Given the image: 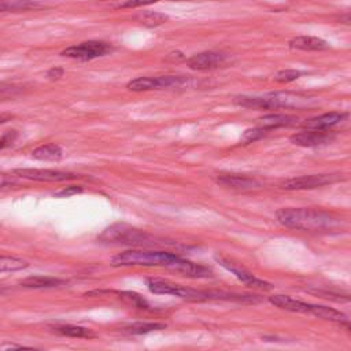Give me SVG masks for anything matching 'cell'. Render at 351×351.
Returning <instances> with one entry per match:
<instances>
[{
    "label": "cell",
    "instance_id": "obj_31",
    "mask_svg": "<svg viewBox=\"0 0 351 351\" xmlns=\"http://www.w3.org/2000/svg\"><path fill=\"white\" fill-rule=\"evenodd\" d=\"M63 73H64V70L62 67H52L47 71V77L49 80H59L63 75Z\"/></svg>",
    "mask_w": 351,
    "mask_h": 351
},
{
    "label": "cell",
    "instance_id": "obj_9",
    "mask_svg": "<svg viewBox=\"0 0 351 351\" xmlns=\"http://www.w3.org/2000/svg\"><path fill=\"white\" fill-rule=\"evenodd\" d=\"M229 60V55L223 52L206 51L200 53H195L186 60V64L192 70H213L226 64Z\"/></svg>",
    "mask_w": 351,
    "mask_h": 351
},
{
    "label": "cell",
    "instance_id": "obj_13",
    "mask_svg": "<svg viewBox=\"0 0 351 351\" xmlns=\"http://www.w3.org/2000/svg\"><path fill=\"white\" fill-rule=\"evenodd\" d=\"M347 117V112L340 111H332L326 114H321L318 117H313L310 119H306L302 126L306 129H317V130H328L329 128L340 123Z\"/></svg>",
    "mask_w": 351,
    "mask_h": 351
},
{
    "label": "cell",
    "instance_id": "obj_7",
    "mask_svg": "<svg viewBox=\"0 0 351 351\" xmlns=\"http://www.w3.org/2000/svg\"><path fill=\"white\" fill-rule=\"evenodd\" d=\"M341 177L339 174H310V176H300L285 180L280 184L281 189L285 191H300V189H313L324 185L333 184L339 181Z\"/></svg>",
    "mask_w": 351,
    "mask_h": 351
},
{
    "label": "cell",
    "instance_id": "obj_2",
    "mask_svg": "<svg viewBox=\"0 0 351 351\" xmlns=\"http://www.w3.org/2000/svg\"><path fill=\"white\" fill-rule=\"evenodd\" d=\"M99 240L106 244H121V245H134V247L173 244L171 241H166L162 237L149 234L141 229L133 228L126 223H119V222L104 229V232L99 236Z\"/></svg>",
    "mask_w": 351,
    "mask_h": 351
},
{
    "label": "cell",
    "instance_id": "obj_20",
    "mask_svg": "<svg viewBox=\"0 0 351 351\" xmlns=\"http://www.w3.org/2000/svg\"><path fill=\"white\" fill-rule=\"evenodd\" d=\"M62 155H63L62 148L58 144H53V143L40 145V147H37L36 149L32 151V156L34 159H38V160L56 162L62 158Z\"/></svg>",
    "mask_w": 351,
    "mask_h": 351
},
{
    "label": "cell",
    "instance_id": "obj_8",
    "mask_svg": "<svg viewBox=\"0 0 351 351\" xmlns=\"http://www.w3.org/2000/svg\"><path fill=\"white\" fill-rule=\"evenodd\" d=\"M14 174L21 178H26V180L51 181V182L69 181V180H75V178L81 177L78 174H73V173H67V171H59V170H51V169H32V167L15 169Z\"/></svg>",
    "mask_w": 351,
    "mask_h": 351
},
{
    "label": "cell",
    "instance_id": "obj_28",
    "mask_svg": "<svg viewBox=\"0 0 351 351\" xmlns=\"http://www.w3.org/2000/svg\"><path fill=\"white\" fill-rule=\"evenodd\" d=\"M32 5H34V4L30 0H0V11L27 8Z\"/></svg>",
    "mask_w": 351,
    "mask_h": 351
},
{
    "label": "cell",
    "instance_id": "obj_11",
    "mask_svg": "<svg viewBox=\"0 0 351 351\" xmlns=\"http://www.w3.org/2000/svg\"><path fill=\"white\" fill-rule=\"evenodd\" d=\"M335 138V134L328 130L307 129L299 133H295L289 137L291 143L299 147H318L330 143Z\"/></svg>",
    "mask_w": 351,
    "mask_h": 351
},
{
    "label": "cell",
    "instance_id": "obj_25",
    "mask_svg": "<svg viewBox=\"0 0 351 351\" xmlns=\"http://www.w3.org/2000/svg\"><path fill=\"white\" fill-rule=\"evenodd\" d=\"M269 130H270V129H267V128H265V126L247 129V130L243 133V136H241V138H240V143H243V144H250V143L258 141V140H261L263 136H266Z\"/></svg>",
    "mask_w": 351,
    "mask_h": 351
},
{
    "label": "cell",
    "instance_id": "obj_24",
    "mask_svg": "<svg viewBox=\"0 0 351 351\" xmlns=\"http://www.w3.org/2000/svg\"><path fill=\"white\" fill-rule=\"evenodd\" d=\"M137 19L144 26L155 27V26L165 23L167 21V15H165L162 12H156V11H144L137 15Z\"/></svg>",
    "mask_w": 351,
    "mask_h": 351
},
{
    "label": "cell",
    "instance_id": "obj_16",
    "mask_svg": "<svg viewBox=\"0 0 351 351\" xmlns=\"http://www.w3.org/2000/svg\"><path fill=\"white\" fill-rule=\"evenodd\" d=\"M173 270L182 273L184 276L192 277V278H206V277L211 276V270L208 267L193 263V262L182 259V258H180V261L174 265Z\"/></svg>",
    "mask_w": 351,
    "mask_h": 351
},
{
    "label": "cell",
    "instance_id": "obj_33",
    "mask_svg": "<svg viewBox=\"0 0 351 351\" xmlns=\"http://www.w3.org/2000/svg\"><path fill=\"white\" fill-rule=\"evenodd\" d=\"M7 182H8L7 177H5L3 173H0V186H1V185H5Z\"/></svg>",
    "mask_w": 351,
    "mask_h": 351
},
{
    "label": "cell",
    "instance_id": "obj_23",
    "mask_svg": "<svg viewBox=\"0 0 351 351\" xmlns=\"http://www.w3.org/2000/svg\"><path fill=\"white\" fill-rule=\"evenodd\" d=\"M29 266V262L16 256H7L0 255V273L3 271H16L26 269Z\"/></svg>",
    "mask_w": 351,
    "mask_h": 351
},
{
    "label": "cell",
    "instance_id": "obj_32",
    "mask_svg": "<svg viewBox=\"0 0 351 351\" xmlns=\"http://www.w3.org/2000/svg\"><path fill=\"white\" fill-rule=\"evenodd\" d=\"M11 118H12L11 114H8V112H1V114H0V125L8 122Z\"/></svg>",
    "mask_w": 351,
    "mask_h": 351
},
{
    "label": "cell",
    "instance_id": "obj_12",
    "mask_svg": "<svg viewBox=\"0 0 351 351\" xmlns=\"http://www.w3.org/2000/svg\"><path fill=\"white\" fill-rule=\"evenodd\" d=\"M215 182L221 186L237 191H252L262 186L256 178L241 174H221L215 177Z\"/></svg>",
    "mask_w": 351,
    "mask_h": 351
},
{
    "label": "cell",
    "instance_id": "obj_22",
    "mask_svg": "<svg viewBox=\"0 0 351 351\" xmlns=\"http://www.w3.org/2000/svg\"><path fill=\"white\" fill-rule=\"evenodd\" d=\"M166 328V324L162 322H134L123 328V332L129 335H144L152 330H162Z\"/></svg>",
    "mask_w": 351,
    "mask_h": 351
},
{
    "label": "cell",
    "instance_id": "obj_17",
    "mask_svg": "<svg viewBox=\"0 0 351 351\" xmlns=\"http://www.w3.org/2000/svg\"><path fill=\"white\" fill-rule=\"evenodd\" d=\"M310 314L318 317V318H322V319H326V321H332V322H337V324H343V325H347L350 324V319L348 317L339 311V310H335L332 307H328V306H319V304H311V308H310Z\"/></svg>",
    "mask_w": 351,
    "mask_h": 351
},
{
    "label": "cell",
    "instance_id": "obj_26",
    "mask_svg": "<svg viewBox=\"0 0 351 351\" xmlns=\"http://www.w3.org/2000/svg\"><path fill=\"white\" fill-rule=\"evenodd\" d=\"M302 74H303V71H300V70H296V69H287V70H281V71L276 73L274 77H273V80H274L276 82L288 84V82H292V81L298 80Z\"/></svg>",
    "mask_w": 351,
    "mask_h": 351
},
{
    "label": "cell",
    "instance_id": "obj_29",
    "mask_svg": "<svg viewBox=\"0 0 351 351\" xmlns=\"http://www.w3.org/2000/svg\"><path fill=\"white\" fill-rule=\"evenodd\" d=\"M82 191H84V189H82V186H80V185H70V186H66V188L60 189L59 192H56L55 196H56V197H69V196L81 193Z\"/></svg>",
    "mask_w": 351,
    "mask_h": 351
},
{
    "label": "cell",
    "instance_id": "obj_1",
    "mask_svg": "<svg viewBox=\"0 0 351 351\" xmlns=\"http://www.w3.org/2000/svg\"><path fill=\"white\" fill-rule=\"evenodd\" d=\"M276 218L282 226L303 232L332 233L339 232L341 228V221L337 217L322 210L307 207L280 208L276 213Z\"/></svg>",
    "mask_w": 351,
    "mask_h": 351
},
{
    "label": "cell",
    "instance_id": "obj_18",
    "mask_svg": "<svg viewBox=\"0 0 351 351\" xmlns=\"http://www.w3.org/2000/svg\"><path fill=\"white\" fill-rule=\"evenodd\" d=\"M64 284H67L66 280L51 276H30L21 281V285L26 288H55Z\"/></svg>",
    "mask_w": 351,
    "mask_h": 351
},
{
    "label": "cell",
    "instance_id": "obj_3",
    "mask_svg": "<svg viewBox=\"0 0 351 351\" xmlns=\"http://www.w3.org/2000/svg\"><path fill=\"white\" fill-rule=\"evenodd\" d=\"M181 256L166 251L128 250L111 258L112 266H165L173 269Z\"/></svg>",
    "mask_w": 351,
    "mask_h": 351
},
{
    "label": "cell",
    "instance_id": "obj_19",
    "mask_svg": "<svg viewBox=\"0 0 351 351\" xmlns=\"http://www.w3.org/2000/svg\"><path fill=\"white\" fill-rule=\"evenodd\" d=\"M262 126L267 129H274V128H284V126H292L298 125V117L289 115V114H267L263 115L261 119Z\"/></svg>",
    "mask_w": 351,
    "mask_h": 351
},
{
    "label": "cell",
    "instance_id": "obj_14",
    "mask_svg": "<svg viewBox=\"0 0 351 351\" xmlns=\"http://www.w3.org/2000/svg\"><path fill=\"white\" fill-rule=\"evenodd\" d=\"M269 302L278 308L293 313H310L311 308V303H306L287 295H273L269 298Z\"/></svg>",
    "mask_w": 351,
    "mask_h": 351
},
{
    "label": "cell",
    "instance_id": "obj_30",
    "mask_svg": "<svg viewBox=\"0 0 351 351\" xmlns=\"http://www.w3.org/2000/svg\"><path fill=\"white\" fill-rule=\"evenodd\" d=\"M15 136H16V133H15V132H10V133H5V134H4V136L0 138V149H3L4 147L10 145V144L14 141Z\"/></svg>",
    "mask_w": 351,
    "mask_h": 351
},
{
    "label": "cell",
    "instance_id": "obj_34",
    "mask_svg": "<svg viewBox=\"0 0 351 351\" xmlns=\"http://www.w3.org/2000/svg\"><path fill=\"white\" fill-rule=\"evenodd\" d=\"M3 292H4V289H3V288H1V287H0V295H1V293H3Z\"/></svg>",
    "mask_w": 351,
    "mask_h": 351
},
{
    "label": "cell",
    "instance_id": "obj_6",
    "mask_svg": "<svg viewBox=\"0 0 351 351\" xmlns=\"http://www.w3.org/2000/svg\"><path fill=\"white\" fill-rule=\"evenodd\" d=\"M112 47L104 41H84L75 45H70L62 51V56L78 59V60H90L99 56H104L111 52Z\"/></svg>",
    "mask_w": 351,
    "mask_h": 351
},
{
    "label": "cell",
    "instance_id": "obj_21",
    "mask_svg": "<svg viewBox=\"0 0 351 351\" xmlns=\"http://www.w3.org/2000/svg\"><path fill=\"white\" fill-rule=\"evenodd\" d=\"M53 332L63 335V336H69V337H81V339H93L96 337V333L92 332L88 328L84 326H78V325H58L52 328Z\"/></svg>",
    "mask_w": 351,
    "mask_h": 351
},
{
    "label": "cell",
    "instance_id": "obj_5",
    "mask_svg": "<svg viewBox=\"0 0 351 351\" xmlns=\"http://www.w3.org/2000/svg\"><path fill=\"white\" fill-rule=\"evenodd\" d=\"M188 82V77L185 75H160V77H138L128 82L126 88L133 92H143L151 89H162V88H173L182 86Z\"/></svg>",
    "mask_w": 351,
    "mask_h": 351
},
{
    "label": "cell",
    "instance_id": "obj_15",
    "mask_svg": "<svg viewBox=\"0 0 351 351\" xmlns=\"http://www.w3.org/2000/svg\"><path fill=\"white\" fill-rule=\"evenodd\" d=\"M289 47L300 51H325L329 48V44L315 36H298L289 41Z\"/></svg>",
    "mask_w": 351,
    "mask_h": 351
},
{
    "label": "cell",
    "instance_id": "obj_27",
    "mask_svg": "<svg viewBox=\"0 0 351 351\" xmlns=\"http://www.w3.org/2000/svg\"><path fill=\"white\" fill-rule=\"evenodd\" d=\"M115 293L119 295V298L123 299L125 302H128V303H130V304H133L138 308H148L149 307L147 300L136 292H115Z\"/></svg>",
    "mask_w": 351,
    "mask_h": 351
},
{
    "label": "cell",
    "instance_id": "obj_4",
    "mask_svg": "<svg viewBox=\"0 0 351 351\" xmlns=\"http://www.w3.org/2000/svg\"><path fill=\"white\" fill-rule=\"evenodd\" d=\"M147 287L152 293L159 295H174L186 300H207V291H197L193 288L182 287L180 284L162 280V278H147Z\"/></svg>",
    "mask_w": 351,
    "mask_h": 351
},
{
    "label": "cell",
    "instance_id": "obj_10",
    "mask_svg": "<svg viewBox=\"0 0 351 351\" xmlns=\"http://www.w3.org/2000/svg\"><path fill=\"white\" fill-rule=\"evenodd\" d=\"M222 267H225L228 271H230L237 280H240L243 284H245L247 287H251V288H258V289H263V291H269L273 288V285L267 281H263L258 277H255L252 273H250L248 270H245L244 267L241 266H237L236 263L225 259V258H219L217 256L215 258Z\"/></svg>",
    "mask_w": 351,
    "mask_h": 351
}]
</instances>
